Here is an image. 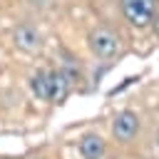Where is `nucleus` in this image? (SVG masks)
Wrapping results in <instances>:
<instances>
[{
  "instance_id": "9",
  "label": "nucleus",
  "mask_w": 159,
  "mask_h": 159,
  "mask_svg": "<svg viewBox=\"0 0 159 159\" xmlns=\"http://www.w3.org/2000/svg\"><path fill=\"white\" fill-rule=\"evenodd\" d=\"M157 147H159V132H157Z\"/></svg>"
},
{
  "instance_id": "8",
  "label": "nucleus",
  "mask_w": 159,
  "mask_h": 159,
  "mask_svg": "<svg viewBox=\"0 0 159 159\" xmlns=\"http://www.w3.org/2000/svg\"><path fill=\"white\" fill-rule=\"evenodd\" d=\"M152 22H154V27H157V35H159V10H157V15H154V20H152Z\"/></svg>"
},
{
  "instance_id": "7",
  "label": "nucleus",
  "mask_w": 159,
  "mask_h": 159,
  "mask_svg": "<svg viewBox=\"0 0 159 159\" xmlns=\"http://www.w3.org/2000/svg\"><path fill=\"white\" fill-rule=\"evenodd\" d=\"M30 89H32V94H35L37 99L50 102V70H40V72H35L32 80H30Z\"/></svg>"
},
{
  "instance_id": "3",
  "label": "nucleus",
  "mask_w": 159,
  "mask_h": 159,
  "mask_svg": "<svg viewBox=\"0 0 159 159\" xmlns=\"http://www.w3.org/2000/svg\"><path fill=\"white\" fill-rule=\"evenodd\" d=\"M12 42H15L17 50L32 55V52H37V50L42 47V35H40V30H37L35 25L22 22V25H17V27L12 30Z\"/></svg>"
},
{
  "instance_id": "5",
  "label": "nucleus",
  "mask_w": 159,
  "mask_h": 159,
  "mask_svg": "<svg viewBox=\"0 0 159 159\" xmlns=\"http://www.w3.org/2000/svg\"><path fill=\"white\" fill-rule=\"evenodd\" d=\"M72 89V77L65 70H50V102H65Z\"/></svg>"
},
{
  "instance_id": "4",
  "label": "nucleus",
  "mask_w": 159,
  "mask_h": 159,
  "mask_svg": "<svg viewBox=\"0 0 159 159\" xmlns=\"http://www.w3.org/2000/svg\"><path fill=\"white\" fill-rule=\"evenodd\" d=\"M137 132H139V117L134 114V112H129V109H124V112H119L117 117H114V122H112V134H114V139L117 142H132L134 137H137Z\"/></svg>"
},
{
  "instance_id": "6",
  "label": "nucleus",
  "mask_w": 159,
  "mask_h": 159,
  "mask_svg": "<svg viewBox=\"0 0 159 159\" xmlns=\"http://www.w3.org/2000/svg\"><path fill=\"white\" fill-rule=\"evenodd\" d=\"M104 152H107V147H104V139L99 134H84L80 139V154L84 159H102Z\"/></svg>"
},
{
  "instance_id": "2",
  "label": "nucleus",
  "mask_w": 159,
  "mask_h": 159,
  "mask_svg": "<svg viewBox=\"0 0 159 159\" xmlns=\"http://www.w3.org/2000/svg\"><path fill=\"white\" fill-rule=\"evenodd\" d=\"M119 7L127 22L139 30L149 27L157 15V0H119Z\"/></svg>"
},
{
  "instance_id": "1",
  "label": "nucleus",
  "mask_w": 159,
  "mask_h": 159,
  "mask_svg": "<svg viewBox=\"0 0 159 159\" xmlns=\"http://www.w3.org/2000/svg\"><path fill=\"white\" fill-rule=\"evenodd\" d=\"M87 45H89V50H92V55H94L97 60H112V57L119 52L122 40H119V35H117L114 30L99 25V27H92V30H89Z\"/></svg>"
}]
</instances>
